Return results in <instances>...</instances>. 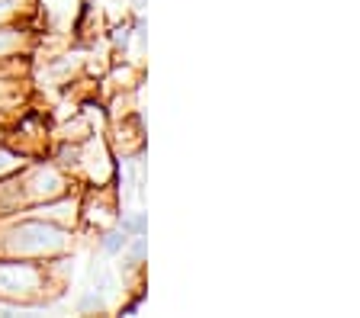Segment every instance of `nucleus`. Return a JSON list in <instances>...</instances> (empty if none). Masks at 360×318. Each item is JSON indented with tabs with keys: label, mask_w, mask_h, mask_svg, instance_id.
Segmentation results:
<instances>
[{
	"label": "nucleus",
	"mask_w": 360,
	"mask_h": 318,
	"mask_svg": "<svg viewBox=\"0 0 360 318\" xmlns=\"http://www.w3.org/2000/svg\"><path fill=\"white\" fill-rule=\"evenodd\" d=\"M75 244V232L58 222L39 219L30 212L10 216L0 225V258H26V260H55L65 258Z\"/></svg>",
	"instance_id": "1"
},
{
	"label": "nucleus",
	"mask_w": 360,
	"mask_h": 318,
	"mask_svg": "<svg viewBox=\"0 0 360 318\" xmlns=\"http://www.w3.org/2000/svg\"><path fill=\"white\" fill-rule=\"evenodd\" d=\"M58 260V258H55ZM55 260L0 258V299L4 303H45V289L52 286Z\"/></svg>",
	"instance_id": "2"
},
{
	"label": "nucleus",
	"mask_w": 360,
	"mask_h": 318,
	"mask_svg": "<svg viewBox=\"0 0 360 318\" xmlns=\"http://www.w3.org/2000/svg\"><path fill=\"white\" fill-rule=\"evenodd\" d=\"M13 97H16L13 84H10V81H0V106L7 103V100H13Z\"/></svg>",
	"instance_id": "8"
},
{
	"label": "nucleus",
	"mask_w": 360,
	"mask_h": 318,
	"mask_svg": "<svg viewBox=\"0 0 360 318\" xmlns=\"http://www.w3.org/2000/svg\"><path fill=\"white\" fill-rule=\"evenodd\" d=\"M26 46V32L16 29V26H4L0 23V61L20 55V48Z\"/></svg>",
	"instance_id": "3"
},
{
	"label": "nucleus",
	"mask_w": 360,
	"mask_h": 318,
	"mask_svg": "<svg viewBox=\"0 0 360 318\" xmlns=\"http://www.w3.org/2000/svg\"><path fill=\"white\" fill-rule=\"evenodd\" d=\"M116 225H120L129 238L132 235H148V212L135 209V212H126V216H116Z\"/></svg>",
	"instance_id": "5"
},
{
	"label": "nucleus",
	"mask_w": 360,
	"mask_h": 318,
	"mask_svg": "<svg viewBox=\"0 0 360 318\" xmlns=\"http://www.w3.org/2000/svg\"><path fill=\"white\" fill-rule=\"evenodd\" d=\"M22 164H26V154H22L20 148H13V145L0 142V177H7V174H13V171H20Z\"/></svg>",
	"instance_id": "6"
},
{
	"label": "nucleus",
	"mask_w": 360,
	"mask_h": 318,
	"mask_svg": "<svg viewBox=\"0 0 360 318\" xmlns=\"http://www.w3.org/2000/svg\"><path fill=\"white\" fill-rule=\"evenodd\" d=\"M97 241H100V251H103L106 258H120L122 248H126V241H129V235L122 232L120 225H110V228H103V232H100Z\"/></svg>",
	"instance_id": "4"
},
{
	"label": "nucleus",
	"mask_w": 360,
	"mask_h": 318,
	"mask_svg": "<svg viewBox=\"0 0 360 318\" xmlns=\"http://www.w3.org/2000/svg\"><path fill=\"white\" fill-rule=\"evenodd\" d=\"M135 7H139V10H142V7H145V0H135Z\"/></svg>",
	"instance_id": "9"
},
{
	"label": "nucleus",
	"mask_w": 360,
	"mask_h": 318,
	"mask_svg": "<svg viewBox=\"0 0 360 318\" xmlns=\"http://www.w3.org/2000/svg\"><path fill=\"white\" fill-rule=\"evenodd\" d=\"M20 4H22V0H0V23H7L10 16L20 10Z\"/></svg>",
	"instance_id": "7"
}]
</instances>
